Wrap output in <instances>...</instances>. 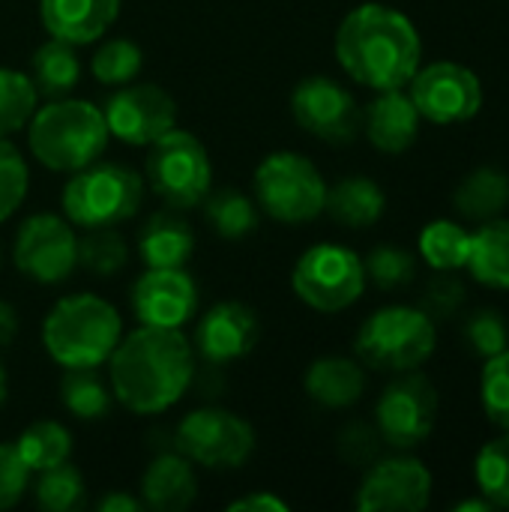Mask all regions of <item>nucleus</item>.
<instances>
[{"label":"nucleus","mask_w":509,"mask_h":512,"mask_svg":"<svg viewBox=\"0 0 509 512\" xmlns=\"http://www.w3.org/2000/svg\"><path fill=\"white\" fill-rule=\"evenodd\" d=\"M108 132L132 147H150L177 126V102L159 84H123L102 108Z\"/></svg>","instance_id":"obj_14"},{"label":"nucleus","mask_w":509,"mask_h":512,"mask_svg":"<svg viewBox=\"0 0 509 512\" xmlns=\"http://www.w3.org/2000/svg\"><path fill=\"white\" fill-rule=\"evenodd\" d=\"M294 294L315 312H342L366 291V267L357 252L339 243L306 249L291 273Z\"/></svg>","instance_id":"obj_9"},{"label":"nucleus","mask_w":509,"mask_h":512,"mask_svg":"<svg viewBox=\"0 0 509 512\" xmlns=\"http://www.w3.org/2000/svg\"><path fill=\"white\" fill-rule=\"evenodd\" d=\"M432 498V474L417 459H387L369 468L357 489L360 512H420Z\"/></svg>","instance_id":"obj_17"},{"label":"nucleus","mask_w":509,"mask_h":512,"mask_svg":"<svg viewBox=\"0 0 509 512\" xmlns=\"http://www.w3.org/2000/svg\"><path fill=\"white\" fill-rule=\"evenodd\" d=\"M60 399L78 420H102L111 408V390L93 369H66Z\"/></svg>","instance_id":"obj_31"},{"label":"nucleus","mask_w":509,"mask_h":512,"mask_svg":"<svg viewBox=\"0 0 509 512\" xmlns=\"http://www.w3.org/2000/svg\"><path fill=\"white\" fill-rule=\"evenodd\" d=\"M27 465L21 462L15 444H0V512L12 510L27 489Z\"/></svg>","instance_id":"obj_41"},{"label":"nucleus","mask_w":509,"mask_h":512,"mask_svg":"<svg viewBox=\"0 0 509 512\" xmlns=\"http://www.w3.org/2000/svg\"><path fill=\"white\" fill-rule=\"evenodd\" d=\"M6 393H9V381H6V369L0 363V408L6 405Z\"/></svg>","instance_id":"obj_47"},{"label":"nucleus","mask_w":509,"mask_h":512,"mask_svg":"<svg viewBox=\"0 0 509 512\" xmlns=\"http://www.w3.org/2000/svg\"><path fill=\"white\" fill-rule=\"evenodd\" d=\"M144 507V501L132 498V495H123V492H111L99 501V510L102 512H138Z\"/></svg>","instance_id":"obj_45"},{"label":"nucleus","mask_w":509,"mask_h":512,"mask_svg":"<svg viewBox=\"0 0 509 512\" xmlns=\"http://www.w3.org/2000/svg\"><path fill=\"white\" fill-rule=\"evenodd\" d=\"M15 450H18L21 462L27 465V471L39 474V471H48L72 456V435L66 432V426H60L54 420H39L18 435Z\"/></svg>","instance_id":"obj_28"},{"label":"nucleus","mask_w":509,"mask_h":512,"mask_svg":"<svg viewBox=\"0 0 509 512\" xmlns=\"http://www.w3.org/2000/svg\"><path fill=\"white\" fill-rule=\"evenodd\" d=\"M201 204H204V213H207V222L213 225V231L228 240H240L258 228V210L252 204V198H246L237 189L210 192Z\"/></svg>","instance_id":"obj_30"},{"label":"nucleus","mask_w":509,"mask_h":512,"mask_svg":"<svg viewBox=\"0 0 509 512\" xmlns=\"http://www.w3.org/2000/svg\"><path fill=\"white\" fill-rule=\"evenodd\" d=\"M336 60L363 87H405L423 60V42L414 21L384 3L351 9L336 30Z\"/></svg>","instance_id":"obj_2"},{"label":"nucleus","mask_w":509,"mask_h":512,"mask_svg":"<svg viewBox=\"0 0 509 512\" xmlns=\"http://www.w3.org/2000/svg\"><path fill=\"white\" fill-rule=\"evenodd\" d=\"M114 399L132 414H162L183 399L192 384L195 360L183 330L138 327L117 342L108 357Z\"/></svg>","instance_id":"obj_1"},{"label":"nucleus","mask_w":509,"mask_h":512,"mask_svg":"<svg viewBox=\"0 0 509 512\" xmlns=\"http://www.w3.org/2000/svg\"><path fill=\"white\" fill-rule=\"evenodd\" d=\"M228 510L231 512H252V510L285 512L288 510V504H285V501H279V498H276V495H270V492H255V495H246V498L231 501V504H228Z\"/></svg>","instance_id":"obj_43"},{"label":"nucleus","mask_w":509,"mask_h":512,"mask_svg":"<svg viewBox=\"0 0 509 512\" xmlns=\"http://www.w3.org/2000/svg\"><path fill=\"white\" fill-rule=\"evenodd\" d=\"M198 498V477L192 462L180 453L156 456L141 477V501L156 512L189 510Z\"/></svg>","instance_id":"obj_21"},{"label":"nucleus","mask_w":509,"mask_h":512,"mask_svg":"<svg viewBox=\"0 0 509 512\" xmlns=\"http://www.w3.org/2000/svg\"><path fill=\"white\" fill-rule=\"evenodd\" d=\"M39 93L30 75L18 69H0V138L24 129L36 111Z\"/></svg>","instance_id":"obj_32"},{"label":"nucleus","mask_w":509,"mask_h":512,"mask_svg":"<svg viewBox=\"0 0 509 512\" xmlns=\"http://www.w3.org/2000/svg\"><path fill=\"white\" fill-rule=\"evenodd\" d=\"M384 207H387V198L381 186L360 174L339 180L333 189H327V201H324V210L345 228L375 225L384 216Z\"/></svg>","instance_id":"obj_24"},{"label":"nucleus","mask_w":509,"mask_h":512,"mask_svg":"<svg viewBox=\"0 0 509 512\" xmlns=\"http://www.w3.org/2000/svg\"><path fill=\"white\" fill-rule=\"evenodd\" d=\"M438 345L435 321L414 306H387L366 318L357 333V354L378 372H411Z\"/></svg>","instance_id":"obj_6"},{"label":"nucleus","mask_w":509,"mask_h":512,"mask_svg":"<svg viewBox=\"0 0 509 512\" xmlns=\"http://www.w3.org/2000/svg\"><path fill=\"white\" fill-rule=\"evenodd\" d=\"M291 114L300 123V129L330 144H345L357 138L363 123L357 99L327 75H309L294 87Z\"/></svg>","instance_id":"obj_15"},{"label":"nucleus","mask_w":509,"mask_h":512,"mask_svg":"<svg viewBox=\"0 0 509 512\" xmlns=\"http://www.w3.org/2000/svg\"><path fill=\"white\" fill-rule=\"evenodd\" d=\"M132 309L144 327L183 330L198 309V288L183 267H147L132 285Z\"/></svg>","instance_id":"obj_16"},{"label":"nucleus","mask_w":509,"mask_h":512,"mask_svg":"<svg viewBox=\"0 0 509 512\" xmlns=\"http://www.w3.org/2000/svg\"><path fill=\"white\" fill-rule=\"evenodd\" d=\"M474 477L492 507L509 510V432L489 441L474 462Z\"/></svg>","instance_id":"obj_35"},{"label":"nucleus","mask_w":509,"mask_h":512,"mask_svg":"<svg viewBox=\"0 0 509 512\" xmlns=\"http://www.w3.org/2000/svg\"><path fill=\"white\" fill-rule=\"evenodd\" d=\"M420 111L411 102L408 93H402V87L396 90H378V99H372V105L363 114V129L366 138L381 150V153H405L420 132Z\"/></svg>","instance_id":"obj_20"},{"label":"nucleus","mask_w":509,"mask_h":512,"mask_svg":"<svg viewBox=\"0 0 509 512\" xmlns=\"http://www.w3.org/2000/svg\"><path fill=\"white\" fill-rule=\"evenodd\" d=\"M465 267L474 273L477 282L509 291V222L489 219L480 231L471 234V252Z\"/></svg>","instance_id":"obj_25"},{"label":"nucleus","mask_w":509,"mask_h":512,"mask_svg":"<svg viewBox=\"0 0 509 512\" xmlns=\"http://www.w3.org/2000/svg\"><path fill=\"white\" fill-rule=\"evenodd\" d=\"M123 339L120 312L96 294L63 297L42 324V345L63 369L102 366Z\"/></svg>","instance_id":"obj_4"},{"label":"nucleus","mask_w":509,"mask_h":512,"mask_svg":"<svg viewBox=\"0 0 509 512\" xmlns=\"http://www.w3.org/2000/svg\"><path fill=\"white\" fill-rule=\"evenodd\" d=\"M195 252V234L183 216L156 213L138 237V255L147 267H186Z\"/></svg>","instance_id":"obj_23"},{"label":"nucleus","mask_w":509,"mask_h":512,"mask_svg":"<svg viewBox=\"0 0 509 512\" xmlns=\"http://www.w3.org/2000/svg\"><path fill=\"white\" fill-rule=\"evenodd\" d=\"M468 252H471V231H465L456 222L435 219L420 234V255L438 273L441 270H453V273L462 270L468 264Z\"/></svg>","instance_id":"obj_29"},{"label":"nucleus","mask_w":509,"mask_h":512,"mask_svg":"<svg viewBox=\"0 0 509 512\" xmlns=\"http://www.w3.org/2000/svg\"><path fill=\"white\" fill-rule=\"evenodd\" d=\"M462 282L453 276V270H441V276L426 288V300H423V312L435 321L444 315H453L456 306L462 303Z\"/></svg>","instance_id":"obj_42"},{"label":"nucleus","mask_w":509,"mask_h":512,"mask_svg":"<svg viewBox=\"0 0 509 512\" xmlns=\"http://www.w3.org/2000/svg\"><path fill=\"white\" fill-rule=\"evenodd\" d=\"M363 267H366V279H372L378 288H387V291L408 285L417 273L414 255L402 246H387V243L372 249Z\"/></svg>","instance_id":"obj_38"},{"label":"nucleus","mask_w":509,"mask_h":512,"mask_svg":"<svg viewBox=\"0 0 509 512\" xmlns=\"http://www.w3.org/2000/svg\"><path fill=\"white\" fill-rule=\"evenodd\" d=\"M102 108L87 99H54L33 111L27 126L30 153L51 171L75 174L93 165L108 147Z\"/></svg>","instance_id":"obj_3"},{"label":"nucleus","mask_w":509,"mask_h":512,"mask_svg":"<svg viewBox=\"0 0 509 512\" xmlns=\"http://www.w3.org/2000/svg\"><path fill=\"white\" fill-rule=\"evenodd\" d=\"M177 450L210 471H231L249 462L255 450L252 426L225 408H198L177 426Z\"/></svg>","instance_id":"obj_10"},{"label":"nucleus","mask_w":509,"mask_h":512,"mask_svg":"<svg viewBox=\"0 0 509 512\" xmlns=\"http://www.w3.org/2000/svg\"><path fill=\"white\" fill-rule=\"evenodd\" d=\"M144 198V180L117 162H93L63 186V213L78 228H114L132 219Z\"/></svg>","instance_id":"obj_5"},{"label":"nucleus","mask_w":509,"mask_h":512,"mask_svg":"<svg viewBox=\"0 0 509 512\" xmlns=\"http://www.w3.org/2000/svg\"><path fill=\"white\" fill-rule=\"evenodd\" d=\"M438 420V393L429 378L399 372V378L381 393L375 408L378 435L399 450L423 444Z\"/></svg>","instance_id":"obj_13"},{"label":"nucleus","mask_w":509,"mask_h":512,"mask_svg":"<svg viewBox=\"0 0 509 512\" xmlns=\"http://www.w3.org/2000/svg\"><path fill=\"white\" fill-rule=\"evenodd\" d=\"M411 84V102L417 105L420 117L438 126H453L477 117L483 105V84L477 72H471L462 63L438 60L414 72Z\"/></svg>","instance_id":"obj_11"},{"label":"nucleus","mask_w":509,"mask_h":512,"mask_svg":"<svg viewBox=\"0 0 509 512\" xmlns=\"http://www.w3.org/2000/svg\"><path fill=\"white\" fill-rule=\"evenodd\" d=\"M33 84L39 96H63L69 93L78 78H81V63L75 54V45L63 42V39H48L36 48L33 54Z\"/></svg>","instance_id":"obj_27"},{"label":"nucleus","mask_w":509,"mask_h":512,"mask_svg":"<svg viewBox=\"0 0 509 512\" xmlns=\"http://www.w3.org/2000/svg\"><path fill=\"white\" fill-rule=\"evenodd\" d=\"M147 183L171 207L189 210L210 195L213 165L207 147L186 129H171L150 144Z\"/></svg>","instance_id":"obj_8"},{"label":"nucleus","mask_w":509,"mask_h":512,"mask_svg":"<svg viewBox=\"0 0 509 512\" xmlns=\"http://www.w3.org/2000/svg\"><path fill=\"white\" fill-rule=\"evenodd\" d=\"M120 15V0H39L42 27L69 45L96 42Z\"/></svg>","instance_id":"obj_19"},{"label":"nucleus","mask_w":509,"mask_h":512,"mask_svg":"<svg viewBox=\"0 0 509 512\" xmlns=\"http://www.w3.org/2000/svg\"><path fill=\"white\" fill-rule=\"evenodd\" d=\"M509 204V177L501 168H477L456 189V207L465 219L489 222Z\"/></svg>","instance_id":"obj_26"},{"label":"nucleus","mask_w":509,"mask_h":512,"mask_svg":"<svg viewBox=\"0 0 509 512\" xmlns=\"http://www.w3.org/2000/svg\"><path fill=\"white\" fill-rule=\"evenodd\" d=\"M306 393L324 408H351L366 393V372L348 357H321L306 372Z\"/></svg>","instance_id":"obj_22"},{"label":"nucleus","mask_w":509,"mask_h":512,"mask_svg":"<svg viewBox=\"0 0 509 512\" xmlns=\"http://www.w3.org/2000/svg\"><path fill=\"white\" fill-rule=\"evenodd\" d=\"M480 393H483V408L486 417L509 432V348L501 354L486 357V369L480 378Z\"/></svg>","instance_id":"obj_37"},{"label":"nucleus","mask_w":509,"mask_h":512,"mask_svg":"<svg viewBox=\"0 0 509 512\" xmlns=\"http://www.w3.org/2000/svg\"><path fill=\"white\" fill-rule=\"evenodd\" d=\"M12 258L15 267L39 285L66 282L78 264V237L72 231V222L54 213H36L24 219L15 237Z\"/></svg>","instance_id":"obj_12"},{"label":"nucleus","mask_w":509,"mask_h":512,"mask_svg":"<svg viewBox=\"0 0 509 512\" xmlns=\"http://www.w3.org/2000/svg\"><path fill=\"white\" fill-rule=\"evenodd\" d=\"M27 186L30 174L24 156L18 153L15 144L0 138V222L21 207V201L27 198Z\"/></svg>","instance_id":"obj_39"},{"label":"nucleus","mask_w":509,"mask_h":512,"mask_svg":"<svg viewBox=\"0 0 509 512\" xmlns=\"http://www.w3.org/2000/svg\"><path fill=\"white\" fill-rule=\"evenodd\" d=\"M126 240L114 228H90L84 240H78V261L93 276H114L126 267Z\"/></svg>","instance_id":"obj_36"},{"label":"nucleus","mask_w":509,"mask_h":512,"mask_svg":"<svg viewBox=\"0 0 509 512\" xmlns=\"http://www.w3.org/2000/svg\"><path fill=\"white\" fill-rule=\"evenodd\" d=\"M255 195L270 219L285 225H303L324 213L327 183L312 159L291 150H279L258 165Z\"/></svg>","instance_id":"obj_7"},{"label":"nucleus","mask_w":509,"mask_h":512,"mask_svg":"<svg viewBox=\"0 0 509 512\" xmlns=\"http://www.w3.org/2000/svg\"><path fill=\"white\" fill-rule=\"evenodd\" d=\"M84 477L75 465L60 462L48 471H39V483H36V504L48 512H72L84 507Z\"/></svg>","instance_id":"obj_33"},{"label":"nucleus","mask_w":509,"mask_h":512,"mask_svg":"<svg viewBox=\"0 0 509 512\" xmlns=\"http://www.w3.org/2000/svg\"><path fill=\"white\" fill-rule=\"evenodd\" d=\"M18 336V312L12 309V303L0 300V351L9 348Z\"/></svg>","instance_id":"obj_44"},{"label":"nucleus","mask_w":509,"mask_h":512,"mask_svg":"<svg viewBox=\"0 0 509 512\" xmlns=\"http://www.w3.org/2000/svg\"><path fill=\"white\" fill-rule=\"evenodd\" d=\"M141 66H144V54L129 39H108L90 57V72L96 75V81H102L108 87H123V84L135 81Z\"/></svg>","instance_id":"obj_34"},{"label":"nucleus","mask_w":509,"mask_h":512,"mask_svg":"<svg viewBox=\"0 0 509 512\" xmlns=\"http://www.w3.org/2000/svg\"><path fill=\"white\" fill-rule=\"evenodd\" d=\"M468 342L474 345V351H480L483 357H492V354H501L507 351L509 345V330L504 324V318L492 309L486 312H477L468 324Z\"/></svg>","instance_id":"obj_40"},{"label":"nucleus","mask_w":509,"mask_h":512,"mask_svg":"<svg viewBox=\"0 0 509 512\" xmlns=\"http://www.w3.org/2000/svg\"><path fill=\"white\" fill-rule=\"evenodd\" d=\"M459 512H468V510H492V504L483 498V501H462L459 507H456Z\"/></svg>","instance_id":"obj_46"},{"label":"nucleus","mask_w":509,"mask_h":512,"mask_svg":"<svg viewBox=\"0 0 509 512\" xmlns=\"http://www.w3.org/2000/svg\"><path fill=\"white\" fill-rule=\"evenodd\" d=\"M258 336H261L258 315L237 300H225V303H216L201 318L195 330V345L201 357L210 363H234L252 354V348L258 345Z\"/></svg>","instance_id":"obj_18"}]
</instances>
